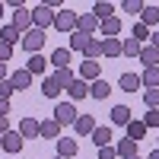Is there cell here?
I'll use <instances>...</instances> for the list:
<instances>
[{"mask_svg":"<svg viewBox=\"0 0 159 159\" xmlns=\"http://www.w3.org/2000/svg\"><path fill=\"white\" fill-rule=\"evenodd\" d=\"M48 25H54V10H51L48 3H38L32 10V29H48Z\"/></svg>","mask_w":159,"mask_h":159,"instance_id":"cell-1","label":"cell"},{"mask_svg":"<svg viewBox=\"0 0 159 159\" xmlns=\"http://www.w3.org/2000/svg\"><path fill=\"white\" fill-rule=\"evenodd\" d=\"M76 19H80V13H73V10H57L54 13V29L57 32H76Z\"/></svg>","mask_w":159,"mask_h":159,"instance_id":"cell-2","label":"cell"},{"mask_svg":"<svg viewBox=\"0 0 159 159\" xmlns=\"http://www.w3.org/2000/svg\"><path fill=\"white\" fill-rule=\"evenodd\" d=\"M19 45L29 51V54H38V51L45 48V32H42V29H29V32L22 35V42H19Z\"/></svg>","mask_w":159,"mask_h":159,"instance_id":"cell-3","label":"cell"},{"mask_svg":"<svg viewBox=\"0 0 159 159\" xmlns=\"http://www.w3.org/2000/svg\"><path fill=\"white\" fill-rule=\"evenodd\" d=\"M80 118V111H76V105L73 102H57V108H54V121L64 127V124H73Z\"/></svg>","mask_w":159,"mask_h":159,"instance_id":"cell-4","label":"cell"},{"mask_svg":"<svg viewBox=\"0 0 159 159\" xmlns=\"http://www.w3.org/2000/svg\"><path fill=\"white\" fill-rule=\"evenodd\" d=\"M57 156H61V159H73V156H80V143H76V137H57Z\"/></svg>","mask_w":159,"mask_h":159,"instance_id":"cell-5","label":"cell"},{"mask_svg":"<svg viewBox=\"0 0 159 159\" xmlns=\"http://www.w3.org/2000/svg\"><path fill=\"white\" fill-rule=\"evenodd\" d=\"M38 137H42V140H57V137H61V124L54 121V118L38 121Z\"/></svg>","mask_w":159,"mask_h":159,"instance_id":"cell-6","label":"cell"},{"mask_svg":"<svg viewBox=\"0 0 159 159\" xmlns=\"http://www.w3.org/2000/svg\"><path fill=\"white\" fill-rule=\"evenodd\" d=\"M99 76H102L99 61H86V57H83V64H80V80H83V83L89 80V83H92V80H99Z\"/></svg>","mask_w":159,"mask_h":159,"instance_id":"cell-7","label":"cell"},{"mask_svg":"<svg viewBox=\"0 0 159 159\" xmlns=\"http://www.w3.org/2000/svg\"><path fill=\"white\" fill-rule=\"evenodd\" d=\"M140 22L153 32V25H159V7H156V3H143V10H140Z\"/></svg>","mask_w":159,"mask_h":159,"instance_id":"cell-8","label":"cell"},{"mask_svg":"<svg viewBox=\"0 0 159 159\" xmlns=\"http://www.w3.org/2000/svg\"><path fill=\"white\" fill-rule=\"evenodd\" d=\"M22 137H19V130H7V134H3V150L10 153V156H16L19 150H22Z\"/></svg>","mask_w":159,"mask_h":159,"instance_id":"cell-9","label":"cell"},{"mask_svg":"<svg viewBox=\"0 0 159 159\" xmlns=\"http://www.w3.org/2000/svg\"><path fill=\"white\" fill-rule=\"evenodd\" d=\"M67 96H70V102L76 105L80 99H86V96H89V83H83V80H80V76H76V80H73V83L67 86Z\"/></svg>","mask_w":159,"mask_h":159,"instance_id":"cell-10","label":"cell"},{"mask_svg":"<svg viewBox=\"0 0 159 159\" xmlns=\"http://www.w3.org/2000/svg\"><path fill=\"white\" fill-rule=\"evenodd\" d=\"M13 25H16V29L25 35V32L32 29V10H25V7H22V10H16V13H13Z\"/></svg>","mask_w":159,"mask_h":159,"instance_id":"cell-11","label":"cell"},{"mask_svg":"<svg viewBox=\"0 0 159 159\" xmlns=\"http://www.w3.org/2000/svg\"><path fill=\"white\" fill-rule=\"evenodd\" d=\"M99 29V19L92 16V13H80V19H76V32H83V35H92Z\"/></svg>","mask_w":159,"mask_h":159,"instance_id":"cell-12","label":"cell"},{"mask_svg":"<svg viewBox=\"0 0 159 159\" xmlns=\"http://www.w3.org/2000/svg\"><path fill=\"white\" fill-rule=\"evenodd\" d=\"M19 137H22V140H35V137H38V121H35V118L25 115L22 121H19Z\"/></svg>","mask_w":159,"mask_h":159,"instance_id":"cell-13","label":"cell"},{"mask_svg":"<svg viewBox=\"0 0 159 159\" xmlns=\"http://www.w3.org/2000/svg\"><path fill=\"white\" fill-rule=\"evenodd\" d=\"M0 42H3V45H10V48H13V45H16V42H22V32H19L16 25H13V22H10V25H0Z\"/></svg>","mask_w":159,"mask_h":159,"instance_id":"cell-14","label":"cell"},{"mask_svg":"<svg viewBox=\"0 0 159 159\" xmlns=\"http://www.w3.org/2000/svg\"><path fill=\"white\" fill-rule=\"evenodd\" d=\"M89 96L102 102V99H108V96H111V86H108V83H105V80L99 76V80H92V83H89Z\"/></svg>","mask_w":159,"mask_h":159,"instance_id":"cell-15","label":"cell"},{"mask_svg":"<svg viewBox=\"0 0 159 159\" xmlns=\"http://www.w3.org/2000/svg\"><path fill=\"white\" fill-rule=\"evenodd\" d=\"M48 64H54V70L70 67V48H54V51H51V61H48Z\"/></svg>","mask_w":159,"mask_h":159,"instance_id":"cell-16","label":"cell"},{"mask_svg":"<svg viewBox=\"0 0 159 159\" xmlns=\"http://www.w3.org/2000/svg\"><path fill=\"white\" fill-rule=\"evenodd\" d=\"M99 29H102V38H115L118 32H121V19H118V16H108V19L99 22Z\"/></svg>","mask_w":159,"mask_h":159,"instance_id":"cell-17","label":"cell"},{"mask_svg":"<svg viewBox=\"0 0 159 159\" xmlns=\"http://www.w3.org/2000/svg\"><path fill=\"white\" fill-rule=\"evenodd\" d=\"M73 124H76V134L80 137H89L92 130H96V118H92V115H80Z\"/></svg>","mask_w":159,"mask_h":159,"instance_id":"cell-18","label":"cell"},{"mask_svg":"<svg viewBox=\"0 0 159 159\" xmlns=\"http://www.w3.org/2000/svg\"><path fill=\"white\" fill-rule=\"evenodd\" d=\"M140 86L143 89H159V67H147L140 73Z\"/></svg>","mask_w":159,"mask_h":159,"instance_id":"cell-19","label":"cell"},{"mask_svg":"<svg viewBox=\"0 0 159 159\" xmlns=\"http://www.w3.org/2000/svg\"><path fill=\"white\" fill-rule=\"evenodd\" d=\"M124 127H127V140H134V143L147 137V124H143V121H134V118H130Z\"/></svg>","mask_w":159,"mask_h":159,"instance_id":"cell-20","label":"cell"},{"mask_svg":"<svg viewBox=\"0 0 159 159\" xmlns=\"http://www.w3.org/2000/svg\"><path fill=\"white\" fill-rule=\"evenodd\" d=\"M10 83H13V89H29L32 86V73L22 67V70H16V73L10 76Z\"/></svg>","mask_w":159,"mask_h":159,"instance_id":"cell-21","label":"cell"},{"mask_svg":"<svg viewBox=\"0 0 159 159\" xmlns=\"http://www.w3.org/2000/svg\"><path fill=\"white\" fill-rule=\"evenodd\" d=\"M115 153L121 156V159H130V156H137V143L124 137V140H118V143H115Z\"/></svg>","mask_w":159,"mask_h":159,"instance_id":"cell-22","label":"cell"},{"mask_svg":"<svg viewBox=\"0 0 159 159\" xmlns=\"http://www.w3.org/2000/svg\"><path fill=\"white\" fill-rule=\"evenodd\" d=\"M102 57H121V42L118 38H102Z\"/></svg>","mask_w":159,"mask_h":159,"instance_id":"cell-23","label":"cell"},{"mask_svg":"<svg viewBox=\"0 0 159 159\" xmlns=\"http://www.w3.org/2000/svg\"><path fill=\"white\" fill-rule=\"evenodd\" d=\"M51 80H54V83H57L61 89H67V86L73 83L76 76H73V70H70V67H64V70H54V73H51Z\"/></svg>","mask_w":159,"mask_h":159,"instance_id":"cell-24","label":"cell"},{"mask_svg":"<svg viewBox=\"0 0 159 159\" xmlns=\"http://www.w3.org/2000/svg\"><path fill=\"white\" fill-rule=\"evenodd\" d=\"M89 137H92L96 147H108V143H111V127H96Z\"/></svg>","mask_w":159,"mask_h":159,"instance_id":"cell-25","label":"cell"},{"mask_svg":"<svg viewBox=\"0 0 159 159\" xmlns=\"http://www.w3.org/2000/svg\"><path fill=\"white\" fill-rule=\"evenodd\" d=\"M92 16H96V19L102 22V19H108V16H115V7L108 3V0H99V3L92 7Z\"/></svg>","mask_w":159,"mask_h":159,"instance_id":"cell-26","label":"cell"},{"mask_svg":"<svg viewBox=\"0 0 159 159\" xmlns=\"http://www.w3.org/2000/svg\"><path fill=\"white\" fill-rule=\"evenodd\" d=\"M130 118H134V111H130L127 105H115V108H111V121L115 124H127Z\"/></svg>","mask_w":159,"mask_h":159,"instance_id":"cell-27","label":"cell"},{"mask_svg":"<svg viewBox=\"0 0 159 159\" xmlns=\"http://www.w3.org/2000/svg\"><path fill=\"white\" fill-rule=\"evenodd\" d=\"M140 42H137V38H124V42H121V54L124 57H140Z\"/></svg>","mask_w":159,"mask_h":159,"instance_id":"cell-28","label":"cell"},{"mask_svg":"<svg viewBox=\"0 0 159 159\" xmlns=\"http://www.w3.org/2000/svg\"><path fill=\"white\" fill-rule=\"evenodd\" d=\"M118 86H121L124 92H134V89H140V76H137V73H121Z\"/></svg>","mask_w":159,"mask_h":159,"instance_id":"cell-29","label":"cell"},{"mask_svg":"<svg viewBox=\"0 0 159 159\" xmlns=\"http://www.w3.org/2000/svg\"><path fill=\"white\" fill-rule=\"evenodd\" d=\"M140 61L147 64V67H156V64H159V51H156L153 45H143V48H140Z\"/></svg>","mask_w":159,"mask_h":159,"instance_id":"cell-30","label":"cell"},{"mask_svg":"<svg viewBox=\"0 0 159 159\" xmlns=\"http://www.w3.org/2000/svg\"><path fill=\"white\" fill-rule=\"evenodd\" d=\"M86 61H99L102 57V38H89V45H86Z\"/></svg>","mask_w":159,"mask_h":159,"instance_id":"cell-31","label":"cell"},{"mask_svg":"<svg viewBox=\"0 0 159 159\" xmlns=\"http://www.w3.org/2000/svg\"><path fill=\"white\" fill-rule=\"evenodd\" d=\"M45 67H48V61H45L42 54H32V57H29V64H25V70H29L32 76H35V73H45Z\"/></svg>","mask_w":159,"mask_h":159,"instance_id":"cell-32","label":"cell"},{"mask_svg":"<svg viewBox=\"0 0 159 159\" xmlns=\"http://www.w3.org/2000/svg\"><path fill=\"white\" fill-rule=\"evenodd\" d=\"M89 38H92V35H83V32H73V35H70V54H73V51H86Z\"/></svg>","mask_w":159,"mask_h":159,"instance_id":"cell-33","label":"cell"},{"mask_svg":"<svg viewBox=\"0 0 159 159\" xmlns=\"http://www.w3.org/2000/svg\"><path fill=\"white\" fill-rule=\"evenodd\" d=\"M42 96H48V99H57V96H61V86H57L51 76H45V83H42Z\"/></svg>","mask_w":159,"mask_h":159,"instance_id":"cell-34","label":"cell"},{"mask_svg":"<svg viewBox=\"0 0 159 159\" xmlns=\"http://www.w3.org/2000/svg\"><path fill=\"white\" fill-rule=\"evenodd\" d=\"M143 105L147 108H159V89H143Z\"/></svg>","mask_w":159,"mask_h":159,"instance_id":"cell-35","label":"cell"},{"mask_svg":"<svg viewBox=\"0 0 159 159\" xmlns=\"http://www.w3.org/2000/svg\"><path fill=\"white\" fill-rule=\"evenodd\" d=\"M143 124H147V130H150V127L156 130V127H159V108H147V118H143Z\"/></svg>","mask_w":159,"mask_h":159,"instance_id":"cell-36","label":"cell"},{"mask_svg":"<svg viewBox=\"0 0 159 159\" xmlns=\"http://www.w3.org/2000/svg\"><path fill=\"white\" fill-rule=\"evenodd\" d=\"M130 38H137V42L143 45V38H150V29H147L143 22H137V25H134V35H130Z\"/></svg>","mask_w":159,"mask_h":159,"instance_id":"cell-37","label":"cell"},{"mask_svg":"<svg viewBox=\"0 0 159 159\" xmlns=\"http://www.w3.org/2000/svg\"><path fill=\"white\" fill-rule=\"evenodd\" d=\"M13 92H16V89H13V83H10V80H0V99H7V102H10V96H13Z\"/></svg>","mask_w":159,"mask_h":159,"instance_id":"cell-38","label":"cell"},{"mask_svg":"<svg viewBox=\"0 0 159 159\" xmlns=\"http://www.w3.org/2000/svg\"><path fill=\"white\" fill-rule=\"evenodd\" d=\"M121 10H124V13H140V10H143V0H124Z\"/></svg>","mask_w":159,"mask_h":159,"instance_id":"cell-39","label":"cell"},{"mask_svg":"<svg viewBox=\"0 0 159 159\" xmlns=\"http://www.w3.org/2000/svg\"><path fill=\"white\" fill-rule=\"evenodd\" d=\"M99 159H118V153H115L111 143H108V147H99Z\"/></svg>","mask_w":159,"mask_h":159,"instance_id":"cell-40","label":"cell"},{"mask_svg":"<svg viewBox=\"0 0 159 159\" xmlns=\"http://www.w3.org/2000/svg\"><path fill=\"white\" fill-rule=\"evenodd\" d=\"M10 57H13V48H10V45H3V42H0V64H7Z\"/></svg>","mask_w":159,"mask_h":159,"instance_id":"cell-41","label":"cell"},{"mask_svg":"<svg viewBox=\"0 0 159 159\" xmlns=\"http://www.w3.org/2000/svg\"><path fill=\"white\" fill-rule=\"evenodd\" d=\"M7 130H13V127H10V118H0V137H3Z\"/></svg>","mask_w":159,"mask_h":159,"instance_id":"cell-42","label":"cell"},{"mask_svg":"<svg viewBox=\"0 0 159 159\" xmlns=\"http://www.w3.org/2000/svg\"><path fill=\"white\" fill-rule=\"evenodd\" d=\"M7 115H10V102L0 99V118H7Z\"/></svg>","mask_w":159,"mask_h":159,"instance_id":"cell-43","label":"cell"},{"mask_svg":"<svg viewBox=\"0 0 159 159\" xmlns=\"http://www.w3.org/2000/svg\"><path fill=\"white\" fill-rule=\"evenodd\" d=\"M150 45L159 51V29H156V32H150Z\"/></svg>","mask_w":159,"mask_h":159,"instance_id":"cell-44","label":"cell"},{"mask_svg":"<svg viewBox=\"0 0 159 159\" xmlns=\"http://www.w3.org/2000/svg\"><path fill=\"white\" fill-rule=\"evenodd\" d=\"M0 80H7V64H0Z\"/></svg>","mask_w":159,"mask_h":159,"instance_id":"cell-45","label":"cell"},{"mask_svg":"<svg viewBox=\"0 0 159 159\" xmlns=\"http://www.w3.org/2000/svg\"><path fill=\"white\" fill-rule=\"evenodd\" d=\"M147 159H159V150H150V156Z\"/></svg>","mask_w":159,"mask_h":159,"instance_id":"cell-46","label":"cell"},{"mask_svg":"<svg viewBox=\"0 0 159 159\" xmlns=\"http://www.w3.org/2000/svg\"><path fill=\"white\" fill-rule=\"evenodd\" d=\"M3 10H7V7H3V0H0V13H3Z\"/></svg>","mask_w":159,"mask_h":159,"instance_id":"cell-47","label":"cell"},{"mask_svg":"<svg viewBox=\"0 0 159 159\" xmlns=\"http://www.w3.org/2000/svg\"><path fill=\"white\" fill-rule=\"evenodd\" d=\"M0 150H3V137H0Z\"/></svg>","mask_w":159,"mask_h":159,"instance_id":"cell-48","label":"cell"},{"mask_svg":"<svg viewBox=\"0 0 159 159\" xmlns=\"http://www.w3.org/2000/svg\"><path fill=\"white\" fill-rule=\"evenodd\" d=\"M130 159H140V156H130Z\"/></svg>","mask_w":159,"mask_h":159,"instance_id":"cell-49","label":"cell"},{"mask_svg":"<svg viewBox=\"0 0 159 159\" xmlns=\"http://www.w3.org/2000/svg\"><path fill=\"white\" fill-rule=\"evenodd\" d=\"M54 159H61V156H54Z\"/></svg>","mask_w":159,"mask_h":159,"instance_id":"cell-50","label":"cell"},{"mask_svg":"<svg viewBox=\"0 0 159 159\" xmlns=\"http://www.w3.org/2000/svg\"><path fill=\"white\" fill-rule=\"evenodd\" d=\"M10 159H13V156H10Z\"/></svg>","mask_w":159,"mask_h":159,"instance_id":"cell-51","label":"cell"}]
</instances>
